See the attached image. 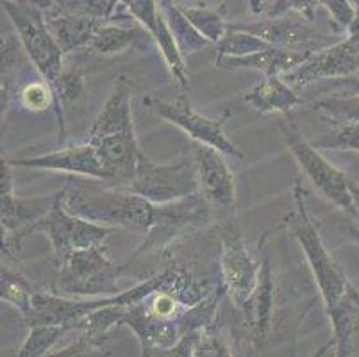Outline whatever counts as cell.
Instances as JSON below:
<instances>
[{"mask_svg":"<svg viewBox=\"0 0 359 357\" xmlns=\"http://www.w3.org/2000/svg\"><path fill=\"white\" fill-rule=\"evenodd\" d=\"M63 204L72 215L88 222L143 234L150 229L156 215V204L122 186L107 189L70 186L63 189Z\"/></svg>","mask_w":359,"mask_h":357,"instance_id":"obj_1","label":"cell"},{"mask_svg":"<svg viewBox=\"0 0 359 357\" xmlns=\"http://www.w3.org/2000/svg\"><path fill=\"white\" fill-rule=\"evenodd\" d=\"M60 274L54 279L52 291L57 295L79 297H111L118 295L116 279L123 271L122 263L115 264L107 257L104 245L83 248L57 261Z\"/></svg>","mask_w":359,"mask_h":357,"instance_id":"obj_2","label":"cell"},{"mask_svg":"<svg viewBox=\"0 0 359 357\" xmlns=\"http://www.w3.org/2000/svg\"><path fill=\"white\" fill-rule=\"evenodd\" d=\"M295 204L297 211L292 213L286 218V222L290 224L297 241L304 250L306 260H308L313 277L316 281V286H318L322 300H324V307L327 311L344 297L351 283L345 277L344 270L332 260V255L329 254L324 241L320 238L318 229L313 224L308 208H306L304 188H302L300 181L295 182Z\"/></svg>","mask_w":359,"mask_h":357,"instance_id":"obj_3","label":"cell"},{"mask_svg":"<svg viewBox=\"0 0 359 357\" xmlns=\"http://www.w3.org/2000/svg\"><path fill=\"white\" fill-rule=\"evenodd\" d=\"M0 6L11 18L29 61L52 86L63 70L65 54L45 24V8L16 0H0Z\"/></svg>","mask_w":359,"mask_h":357,"instance_id":"obj_4","label":"cell"},{"mask_svg":"<svg viewBox=\"0 0 359 357\" xmlns=\"http://www.w3.org/2000/svg\"><path fill=\"white\" fill-rule=\"evenodd\" d=\"M122 188L138 193L152 204H166L184 196L197 195L201 189L195 157L182 156L174 163L158 165L143 154L133 177Z\"/></svg>","mask_w":359,"mask_h":357,"instance_id":"obj_5","label":"cell"},{"mask_svg":"<svg viewBox=\"0 0 359 357\" xmlns=\"http://www.w3.org/2000/svg\"><path fill=\"white\" fill-rule=\"evenodd\" d=\"M211 218H213V206L205 201L201 193L174 202H166V204H156L154 222L145 232V241L136 248L135 254L127 257V261H123V270L130 263H135L138 257H142L145 252L152 248L168 247L181 236L210 224Z\"/></svg>","mask_w":359,"mask_h":357,"instance_id":"obj_6","label":"cell"},{"mask_svg":"<svg viewBox=\"0 0 359 357\" xmlns=\"http://www.w3.org/2000/svg\"><path fill=\"white\" fill-rule=\"evenodd\" d=\"M280 130H283L290 152L293 154V157L297 159L302 172L306 173V177L313 182V186L336 208L352 216L354 206H352L351 188H348L351 179L341 170L331 165L313 143L306 142L292 118L280 122Z\"/></svg>","mask_w":359,"mask_h":357,"instance_id":"obj_7","label":"cell"},{"mask_svg":"<svg viewBox=\"0 0 359 357\" xmlns=\"http://www.w3.org/2000/svg\"><path fill=\"white\" fill-rule=\"evenodd\" d=\"M45 232L54 248L55 260H65L68 254L83 248L104 245L116 229L88 222L81 216H75L65 208L63 189L55 193L54 206L50 211L32 227V232Z\"/></svg>","mask_w":359,"mask_h":357,"instance_id":"obj_8","label":"cell"},{"mask_svg":"<svg viewBox=\"0 0 359 357\" xmlns=\"http://www.w3.org/2000/svg\"><path fill=\"white\" fill-rule=\"evenodd\" d=\"M143 106L156 116L184 130L194 142L213 147L224 156L243 157V152L225 136L224 120H215V118H208L197 113L191 107L188 95H181L175 102H165L161 98L145 97Z\"/></svg>","mask_w":359,"mask_h":357,"instance_id":"obj_9","label":"cell"},{"mask_svg":"<svg viewBox=\"0 0 359 357\" xmlns=\"http://www.w3.org/2000/svg\"><path fill=\"white\" fill-rule=\"evenodd\" d=\"M220 240L222 284L240 311L256 290L261 261H256L250 255L241 240V232L233 224H225L220 229Z\"/></svg>","mask_w":359,"mask_h":357,"instance_id":"obj_10","label":"cell"},{"mask_svg":"<svg viewBox=\"0 0 359 357\" xmlns=\"http://www.w3.org/2000/svg\"><path fill=\"white\" fill-rule=\"evenodd\" d=\"M107 20H113V22H116V20H120V22L122 20H136L158 45L170 74L174 75V79L182 88L188 86L190 79L186 74L184 55L179 50L174 34L166 24L165 15L159 8V0H123Z\"/></svg>","mask_w":359,"mask_h":357,"instance_id":"obj_11","label":"cell"},{"mask_svg":"<svg viewBox=\"0 0 359 357\" xmlns=\"http://www.w3.org/2000/svg\"><path fill=\"white\" fill-rule=\"evenodd\" d=\"M359 70V47L347 38L313 52L295 70L283 75L292 88H304L324 79H345Z\"/></svg>","mask_w":359,"mask_h":357,"instance_id":"obj_12","label":"cell"},{"mask_svg":"<svg viewBox=\"0 0 359 357\" xmlns=\"http://www.w3.org/2000/svg\"><path fill=\"white\" fill-rule=\"evenodd\" d=\"M116 302V295L111 297H97L90 300H72L57 293H43L34 291L31 299V307L24 320L31 325H65L70 330L75 329V323L83 318L84 314L97 307Z\"/></svg>","mask_w":359,"mask_h":357,"instance_id":"obj_13","label":"cell"},{"mask_svg":"<svg viewBox=\"0 0 359 357\" xmlns=\"http://www.w3.org/2000/svg\"><path fill=\"white\" fill-rule=\"evenodd\" d=\"M224 154L210 145L197 143L195 166H197L198 189L213 208L229 209L236 201V184L231 168L225 165Z\"/></svg>","mask_w":359,"mask_h":357,"instance_id":"obj_14","label":"cell"},{"mask_svg":"<svg viewBox=\"0 0 359 357\" xmlns=\"http://www.w3.org/2000/svg\"><path fill=\"white\" fill-rule=\"evenodd\" d=\"M11 165L18 166V168L52 170V172L74 173V175L91 177V179H97V181L109 182V173L104 168L102 161H100L95 149L90 143L72 145L50 154H41V156L13 159Z\"/></svg>","mask_w":359,"mask_h":357,"instance_id":"obj_15","label":"cell"},{"mask_svg":"<svg viewBox=\"0 0 359 357\" xmlns=\"http://www.w3.org/2000/svg\"><path fill=\"white\" fill-rule=\"evenodd\" d=\"M261 248V267L257 275V284L254 293L250 295L249 302L240 309L241 318L245 325L250 330V339L254 346H261L270 336L273 316V300H276V283H273L272 264L266 254V248L263 247V240L259 243Z\"/></svg>","mask_w":359,"mask_h":357,"instance_id":"obj_16","label":"cell"},{"mask_svg":"<svg viewBox=\"0 0 359 357\" xmlns=\"http://www.w3.org/2000/svg\"><path fill=\"white\" fill-rule=\"evenodd\" d=\"M43 16L48 31L54 36L65 55L90 47L97 29L107 20L100 18V16L65 11V9L57 8L55 4L45 9Z\"/></svg>","mask_w":359,"mask_h":357,"instance_id":"obj_17","label":"cell"},{"mask_svg":"<svg viewBox=\"0 0 359 357\" xmlns=\"http://www.w3.org/2000/svg\"><path fill=\"white\" fill-rule=\"evenodd\" d=\"M236 27L250 31L254 34L266 39L270 45L279 48L300 52H316L324 47V41H318V34L308 25L295 18H288V15L276 16L266 22L256 24H233Z\"/></svg>","mask_w":359,"mask_h":357,"instance_id":"obj_18","label":"cell"},{"mask_svg":"<svg viewBox=\"0 0 359 357\" xmlns=\"http://www.w3.org/2000/svg\"><path fill=\"white\" fill-rule=\"evenodd\" d=\"M133 83L127 75L116 77L113 90L106 106L102 107L99 116L90 129V140L104 136H126L135 134V123H133Z\"/></svg>","mask_w":359,"mask_h":357,"instance_id":"obj_19","label":"cell"},{"mask_svg":"<svg viewBox=\"0 0 359 357\" xmlns=\"http://www.w3.org/2000/svg\"><path fill=\"white\" fill-rule=\"evenodd\" d=\"M313 52L288 50V48L269 47L264 50L254 52L241 58H229V55H217L215 67L222 70H256L261 72L264 77L269 75H283L295 70L299 65H302Z\"/></svg>","mask_w":359,"mask_h":357,"instance_id":"obj_20","label":"cell"},{"mask_svg":"<svg viewBox=\"0 0 359 357\" xmlns=\"http://www.w3.org/2000/svg\"><path fill=\"white\" fill-rule=\"evenodd\" d=\"M332 325V339L327 346L338 357L359 356V291L348 284L344 297L327 309Z\"/></svg>","mask_w":359,"mask_h":357,"instance_id":"obj_21","label":"cell"},{"mask_svg":"<svg viewBox=\"0 0 359 357\" xmlns=\"http://www.w3.org/2000/svg\"><path fill=\"white\" fill-rule=\"evenodd\" d=\"M54 201L55 195L32 198L16 196L15 193L0 195V224L22 243L25 236L32 232V227L50 211Z\"/></svg>","mask_w":359,"mask_h":357,"instance_id":"obj_22","label":"cell"},{"mask_svg":"<svg viewBox=\"0 0 359 357\" xmlns=\"http://www.w3.org/2000/svg\"><path fill=\"white\" fill-rule=\"evenodd\" d=\"M245 102L261 114H290L302 100L285 79L269 75L245 93Z\"/></svg>","mask_w":359,"mask_h":357,"instance_id":"obj_23","label":"cell"},{"mask_svg":"<svg viewBox=\"0 0 359 357\" xmlns=\"http://www.w3.org/2000/svg\"><path fill=\"white\" fill-rule=\"evenodd\" d=\"M147 38H150V34L138 22L136 25H120L115 24L113 20H106L97 29L88 48L102 55L122 54L133 48L147 47Z\"/></svg>","mask_w":359,"mask_h":357,"instance_id":"obj_24","label":"cell"},{"mask_svg":"<svg viewBox=\"0 0 359 357\" xmlns=\"http://www.w3.org/2000/svg\"><path fill=\"white\" fill-rule=\"evenodd\" d=\"M159 8L165 15L166 24L174 34L175 43L182 55H194L204 50L211 45L210 39H205L197 29L194 27L190 20L186 18L175 0H159Z\"/></svg>","mask_w":359,"mask_h":357,"instance_id":"obj_25","label":"cell"},{"mask_svg":"<svg viewBox=\"0 0 359 357\" xmlns=\"http://www.w3.org/2000/svg\"><path fill=\"white\" fill-rule=\"evenodd\" d=\"M179 8L184 13L186 18L194 24V27L197 29L205 39H210L211 43L217 45L218 41L224 38L227 29H229V25L225 24L224 20V9L205 4H179Z\"/></svg>","mask_w":359,"mask_h":357,"instance_id":"obj_26","label":"cell"},{"mask_svg":"<svg viewBox=\"0 0 359 357\" xmlns=\"http://www.w3.org/2000/svg\"><path fill=\"white\" fill-rule=\"evenodd\" d=\"M52 90L55 95V116L60 120L61 136H65V122H63V107L72 106L79 98L84 97L86 84H84V75L77 68H65L57 79L52 84Z\"/></svg>","mask_w":359,"mask_h":357,"instance_id":"obj_27","label":"cell"},{"mask_svg":"<svg viewBox=\"0 0 359 357\" xmlns=\"http://www.w3.org/2000/svg\"><path fill=\"white\" fill-rule=\"evenodd\" d=\"M32 293L34 290L24 275L0 263V300L16 307L25 316L31 307Z\"/></svg>","mask_w":359,"mask_h":357,"instance_id":"obj_28","label":"cell"},{"mask_svg":"<svg viewBox=\"0 0 359 357\" xmlns=\"http://www.w3.org/2000/svg\"><path fill=\"white\" fill-rule=\"evenodd\" d=\"M269 47H273V45H270L269 41L261 38V36L231 24L227 32L224 34V38L217 43V52L218 55L241 58V55L254 54V52L264 50V48Z\"/></svg>","mask_w":359,"mask_h":357,"instance_id":"obj_29","label":"cell"},{"mask_svg":"<svg viewBox=\"0 0 359 357\" xmlns=\"http://www.w3.org/2000/svg\"><path fill=\"white\" fill-rule=\"evenodd\" d=\"M65 325H31L27 338L22 343L20 350L16 352L18 357H43L50 356V350L55 343L68 332Z\"/></svg>","mask_w":359,"mask_h":357,"instance_id":"obj_30","label":"cell"},{"mask_svg":"<svg viewBox=\"0 0 359 357\" xmlns=\"http://www.w3.org/2000/svg\"><path fill=\"white\" fill-rule=\"evenodd\" d=\"M313 109L320 114L327 116L336 126L341 123H358L359 122V91L351 97H327L316 100Z\"/></svg>","mask_w":359,"mask_h":357,"instance_id":"obj_31","label":"cell"},{"mask_svg":"<svg viewBox=\"0 0 359 357\" xmlns=\"http://www.w3.org/2000/svg\"><path fill=\"white\" fill-rule=\"evenodd\" d=\"M18 100H20L25 109L34 111V113H41V111L50 109V107L55 109L54 90L45 79L25 84L20 93H18Z\"/></svg>","mask_w":359,"mask_h":357,"instance_id":"obj_32","label":"cell"},{"mask_svg":"<svg viewBox=\"0 0 359 357\" xmlns=\"http://www.w3.org/2000/svg\"><path fill=\"white\" fill-rule=\"evenodd\" d=\"M24 54L18 34L0 32V83H8L9 75L24 61Z\"/></svg>","mask_w":359,"mask_h":357,"instance_id":"obj_33","label":"cell"},{"mask_svg":"<svg viewBox=\"0 0 359 357\" xmlns=\"http://www.w3.org/2000/svg\"><path fill=\"white\" fill-rule=\"evenodd\" d=\"M313 145L316 149L331 150H352L359 152V122L358 123H341L331 133L316 140Z\"/></svg>","mask_w":359,"mask_h":357,"instance_id":"obj_34","label":"cell"},{"mask_svg":"<svg viewBox=\"0 0 359 357\" xmlns=\"http://www.w3.org/2000/svg\"><path fill=\"white\" fill-rule=\"evenodd\" d=\"M320 6L327 9L331 15L334 31L348 32L358 13L351 0H320Z\"/></svg>","mask_w":359,"mask_h":357,"instance_id":"obj_35","label":"cell"},{"mask_svg":"<svg viewBox=\"0 0 359 357\" xmlns=\"http://www.w3.org/2000/svg\"><path fill=\"white\" fill-rule=\"evenodd\" d=\"M211 329H213V325L208 327V329H204L201 332V336L197 339V345H195L194 356H233V352L222 342V336L215 334Z\"/></svg>","mask_w":359,"mask_h":357,"instance_id":"obj_36","label":"cell"},{"mask_svg":"<svg viewBox=\"0 0 359 357\" xmlns=\"http://www.w3.org/2000/svg\"><path fill=\"white\" fill-rule=\"evenodd\" d=\"M52 2L65 11L107 18V0H52Z\"/></svg>","mask_w":359,"mask_h":357,"instance_id":"obj_37","label":"cell"},{"mask_svg":"<svg viewBox=\"0 0 359 357\" xmlns=\"http://www.w3.org/2000/svg\"><path fill=\"white\" fill-rule=\"evenodd\" d=\"M20 252V241L16 240V236L11 234L4 225L0 224V254L9 257V260H16Z\"/></svg>","mask_w":359,"mask_h":357,"instance_id":"obj_38","label":"cell"},{"mask_svg":"<svg viewBox=\"0 0 359 357\" xmlns=\"http://www.w3.org/2000/svg\"><path fill=\"white\" fill-rule=\"evenodd\" d=\"M320 8V0H290L288 11L297 13L308 22H313L316 18V11Z\"/></svg>","mask_w":359,"mask_h":357,"instance_id":"obj_39","label":"cell"},{"mask_svg":"<svg viewBox=\"0 0 359 357\" xmlns=\"http://www.w3.org/2000/svg\"><path fill=\"white\" fill-rule=\"evenodd\" d=\"M13 165L6 157L0 156V195L15 193V182H13Z\"/></svg>","mask_w":359,"mask_h":357,"instance_id":"obj_40","label":"cell"},{"mask_svg":"<svg viewBox=\"0 0 359 357\" xmlns=\"http://www.w3.org/2000/svg\"><path fill=\"white\" fill-rule=\"evenodd\" d=\"M11 100H13V91H11V86H9V83H0V126H2L9 107H11Z\"/></svg>","mask_w":359,"mask_h":357,"instance_id":"obj_41","label":"cell"},{"mask_svg":"<svg viewBox=\"0 0 359 357\" xmlns=\"http://www.w3.org/2000/svg\"><path fill=\"white\" fill-rule=\"evenodd\" d=\"M288 2L290 0H273L272 6L266 13H269V18H276V16L288 15Z\"/></svg>","mask_w":359,"mask_h":357,"instance_id":"obj_42","label":"cell"},{"mask_svg":"<svg viewBox=\"0 0 359 357\" xmlns=\"http://www.w3.org/2000/svg\"><path fill=\"white\" fill-rule=\"evenodd\" d=\"M348 188H351L352 206H354V213H352V218L359 222V184H355L354 181H351Z\"/></svg>","mask_w":359,"mask_h":357,"instance_id":"obj_43","label":"cell"},{"mask_svg":"<svg viewBox=\"0 0 359 357\" xmlns=\"http://www.w3.org/2000/svg\"><path fill=\"white\" fill-rule=\"evenodd\" d=\"M264 2H266V0H249L250 11H252L254 15H261V13L264 11V8H266Z\"/></svg>","mask_w":359,"mask_h":357,"instance_id":"obj_44","label":"cell"},{"mask_svg":"<svg viewBox=\"0 0 359 357\" xmlns=\"http://www.w3.org/2000/svg\"><path fill=\"white\" fill-rule=\"evenodd\" d=\"M122 2H123V0H107V18L113 15V11H115V9L118 8Z\"/></svg>","mask_w":359,"mask_h":357,"instance_id":"obj_45","label":"cell"},{"mask_svg":"<svg viewBox=\"0 0 359 357\" xmlns=\"http://www.w3.org/2000/svg\"><path fill=\"white\" fill-rule=\"evenodd\" d=\"M348 238H351L352 241H355V245L359 247V229L358 227L348 229Z\"/></svg>","mask_w":359,"mask_h":357,"instance_id":"obj_46","label":"cell"},{"mask_svg":"<svg viewBox=\"0 0 359 357\" xmlns=\"http://www.w3.org/2000/svg\"><path fill=\"white\" fill-rule=\"evenodd\" d=\"M352 84H354V86L358 88V91H359V81H358V79H354V81H352Z\"/></svg>","mask_w":359,"mask_h":357,"instance_id":"obj_47","label":"cell"}]
</instances>
